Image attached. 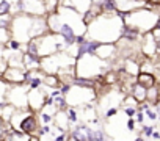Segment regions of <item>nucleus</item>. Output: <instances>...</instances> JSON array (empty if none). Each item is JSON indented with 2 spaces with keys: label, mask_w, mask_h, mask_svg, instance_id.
Returning <instances> with one entry per match:
<instances>
[{
  "label": "nucleus",
  "mask_w": 160,
  "mask_h": 141,
  "mask_svg": "<svg viewBox=\"0 0 160 141\" xmlns=\"http://www.w3.org/2000/svg\"><path fill=\"white\" fill-rule=\"evenodd\" d=\"M96 55L104 61H112V58L118 56V46L116 44H101Z\"/></svg>",
  "instance_id": "16"
},
{
  "label": "nucleus",
  "mask_w": 160,
  "mask_h": 141,
  "mask_svg": "<svg viewBox=\"0 0 160 141\" xmlns=\"http://www.w3.org/2000/svg\"><path fill=\"white\" fill-rule=\"evenodd\" d=\"M158 13L151 10V8H138L129 14H122V19H124V24L140 30L143 35L144 33H149L152 32L155 27H157V21H158Z\"/></svg>",
  "instance_id": "3"
},
{
  "label": "nucleus",
  "mask_w": 160,
  "mask_h": 141,
  "mask_svg": "<svg viewBox=\"0 0 160 141\" xmlns=\"http://www.w3.org/2000/svg\"><path fill=\"white\" fill-rule=\"evenodd\" d=\"M68 138H69V133H58L53 138V141H68Z\"/></svg>",
  "instance_id": "36"
},
{
  "label": "nucleus",
  "mask_w": 160,
  "mask_h": 141,
  "mask_svg": "<svg viewBox=\"0 0 160 141\" xmlns=\"http://www.w3.org/2000/svg\"><path fill=\"white\" fill-rule=\"evenodd\" d=\"M30 135L18 132L11 127L10 122H5V139L3 141H30Z\"/></svg>",
  "instance_id": "17"
},
{
  "label": "nucleus",
  "mask_w": 160,
  "mask_h": 141,
  "mask_svg": "<svg viewBox=\"0 0 160 141\" xmlns=\"http://www.w3.org/2000/svg\"><path fill=\"white\" fill-rule=\"evenodd\" d=\"M124 27L122 14H101L87 27V38L102 42V44H116L121 39Z\"/></svg>",
  "instance_id": "1"
},
{
  "label": "nucleus",
  "mask_w": 160,
  "mask_h": 141,
  "mask_svg": "<svg viewBox=\"0 0 160 141\" xmlns=\"http://www.w3.org/2000/svg\"><path fill=\"white\" fill-rule=\"evenodd\" d=\"M108 70H112V61H104L98 55H85L75 61V72L77 77H85L99 80Z\"/></svg>",
  "instance_id": "2"
},
{
  "label": "nucleus",
  "mask_w": 160,
  "mask_h": 141,
  "mask_svg": "<svg viewBox=\"0 0 160 141\" xmlns=\"http://www.w3.org/2000/svg\"><path fill=\"white\" fill-rule=\"evenodd\" d=\"M71 3H72V7H74L80 14L87 13V11L90 10V7H91V2H90V0H71Z\"/></svg>",
  "instance_id": "23"
},
{
  "label": "nucleus",
  "mask_w": 160,
  "mask_h": 141,
  "mask_svg": "<svg viewBox=\"0 0 160 141\" xmlns=\"http://www.w3.org/2000/svg\"><path fill=\"white\" fill-rule=\"evenodd\" d=\"M27 72L28 70L22 67H8L3 75V80L10 85H24L27 80Z\"/></svg>",
  "instance_id": "13"
},
{
  "label": "nucleus",
  "mask_w": 160,
  "mask_h": 141,
  "mask_svg": "<svg viewBox=\"0 0 160 141\" xmlns=\"http://www.w3.org/2000/svg\"><path fill=\"white\" fill-rule=\"evenodd\" d=\"M137 83L143 85L144 88H152L158 83V79L155 74H144V72H140L138 77H137Z\"/></svg>",
  "instance_id": "18"
},
{
  "label": "nucleus",
  "mask_w": 160,
  "mask_h": 141,
  "mask_svg": "<svg viewBox=\"0 0 160 141\" xmlns=\"http://www.w3.org/2000/svg\"><path fill=\"white\" fill-rule=\"evenodd\" d=\"M148 141H155V139H152V138H149V139H148Z\"/></svg>",
  "instance_id": "42"
},
{
  "label": "nucleus",
  "mask_w": 160,
  "mask_h": 141,
  "mask_svg": "<svg viewBox=\"0 0 160 141\" xmlns=\"http://www.w3.org/2000/svg\"><path fill=\"white\" fill-rule=\"evenodd\" d=\"M66 114H68V119H69L71 125H75V124H78V122H82V119H80V111H78V108H75V107H68Z\"/></svg>",
  "instance_id": "22"
},
{
  "label": "nucleus",
  "mask_w": 160,
  "mask_h": 141,
  "mask_svg": "<svg viewBox=\"0 0 160 141\" xmlns=\"http://www.w3.org/2000/svg\"><path fill=\"white\" fill-rule=\"evenodd\" d=\"M130 96H133L140 104H143V102H146V100H148V88H144V86H143V85H140V83H135V85L132 86Z\"/></svg>",
  "instance_id": "19"
},
{
  "label": "nucleus",
  "mask_w": 160,
  "mask_h": 141,
  "mask_svg": "<svg viewBox=\"0 0 160 141\" xmlns=\"http://www.w3.org/2000/svg\"><path fill=\"white\" fill-rule=\"evenodd\" d=\"M93 141H108V136H107V132L102 125L99 127H94V135H93Z\"/></svg>",
  "instance_id": "25"
},
{
  "label": "nucleus",
  "mask_w": 160,
  "mask_h": 141,
  "mask_svg": "<svg viewBox=\"0 0 160 141\" xmlns=\"http://www.w3.org/2000/svg\"><path fill=\"white\" fill-rule=\"evenodd\" d=\"M35 42H36V47H38L39 58L50 56V55L58 53V52H66V49H68V46L63 42L61 36L57 35V33H52V32L36 38Z\"/></svg>",
  "instance_id": "5"
},
{
  "label": "nucleus",
  "mask_w": 160,
  "mask_h": 141,
  "mask_svg": "<svg viewBox=\"0 0 160 141\" xmlns=\"http://www.w3.org/2000/svg\"><path fill=\"white\" fill-rule=\"evenodd\" d=\"M46 100H47V91L42 88L39 90H30L28 91V108L35 113H39L44 107H46Z\"/></svg>",
  "instance_id": "11"
},
{
  "label": "nucleus",
  "mask_w": 160,
  "mask_h": 141,
  "mask_svg": "<svg viewBox=\"0 0 160 141\" xmlns=\"http://www.w3.org/2000/svg\"><path fill=\"white\" fill-rule=\"evenodd\" d=\"M11 85L8 82H5L3 79H0V108H2L5 104H8L7 97H8V91H10Z\"/></svg>",
  "instance_id": "20"
},
{
  "label": "nucleus",
  "mask_w": 160,
  "mask_h": 141,
  "mask_svg": "<svg viewBox=\"0 0 160 141\" xmlns=\"http://www.w3.org/2000/svg\"><path fill=\"white\" fill-rule=\"evenodd\" d=\"M124 116L127 118H135V114L138 113V107H121Z\"/></svg>",
  "instance_id": "29"
},
{
  "label": "nucleus",
  "mask_w": 160,
  "mask_h": 141,
  "mask_svg": "<svg viewBox=\"0 0 160 141\" xmlns=\"http://www.w3.org/2000/svg\"><path fill=\"white\" fill-rule=\"evenodd\" d=\"M141 38H143V33H141L140 30H137V28H133V27L124 24L122 33H121V39H119V41H124L126 44H140Z\"/></svg>",
  "instance_id": "15"
},
{
  "label": "nucleus",
  "mask_w": 160,
  "mask_h": 141,
  "mask_svg": "<svg viewBox=\"0 0 160 141\" xmlns=\"http://www.w3.org/2000/svg\"><path fill=\"white\" fill-rule=\"evenodd\" d=\"M118 113H119V107H110V108H107V110L104 111V119L108 121V119L115 118Z\"/></svg>",
  "instance_id": "28"
},
{
  "label": "nucleus",
  "mask_w": 160,
  "mask_h": 141,
  "mask_svg": "<svg viewBox=\"0 0 160 141\" xmlns=\"http://www.w3.org/2000/svg\"><path fill=\"white\" fill-rule=\"evenodd\" d=\"M146 0H116V7L119 14H129L138 8L146 7Z\"/></svg>",
  "instance_id": "14"
},
{
  "label": "nucleus",
  "mask_w": 160,
  "mask_h": 141,
  "mask_svg": "<svg viewBox=\"0 0 160 141\" xmlns=\"http://www.w3.org/2000/svg\"><path fill=\"white\" fill-rule=\"evenodd\" d=\"M75 58L71 56L68 52H58L53 53L50 56H44L41 58V70L44 74H52L57 75L61 69L69 67V66H75Z\"/></svg>",
  "instance_id": "6"
},
{
  "label": "nucleus",
  "mask_w": 160,
  "mask_h": 141,
  "mask_svg": "<svg viewBox=\"0 0 160 141\" xmlns=\"http://www.w3.org/2000/svg\"><path fill=\"white\" fill-rule=\"evenodd\" d=\"M152 35H154V39H155V44H157V53L160 56V28H154Z\"/></svg>",
  "instance_id": "32"
},
{
  "label": "nucleus",
  "mask_w": 160,
  "mask_h": 141,
  "mask_svg": "<svg viewBox=\"0 0 160 141\" xmlns=\"http://www.w3.org/2000/svg\"><path fill=\"white\" fill-rule=\"evenodd\" d=\"M30 141H39V136H32Z\"/></svg>",
  "instance_id": "40"
},
{
  "label": "nucleus",
  "mask_w": 160,
  "mask_h": 141,
  "mask_svg": "<svg viewBox=\"0 0 160 141\" xmlns=\"http://www.w3.org/2000/svg\"><path fill=\"white\" fill-rule=\"evenodd\" d=\"M16 110H18V108H14L11 104H5L2 108H0V118H2L5 122H10Z\"/></svg>",
  "instance_id": "21"
},
{
  "label": "nucleus",
  "mask_w": 160,
  "mask_h": 141,
  "mask_svg": "<svg viewBox=\"0 0 160 141\" xmlns=\"http://www.w3.org/2000/svg\"><path fill=\"white\" fill-rule=\"evenodd\" d=\"M152 139H155V141H160V130H158V129L154 132V135H152Z\"/></svg>",
  "instance_id": "37"
},
{
  "label": "nucleus",
  "mask_w": 160,
  "mask_h": 141,
  "mask_svg": "<svg viewBox=\"0 0 160 141\" xmlns=\"http://www.w3.org/2000/svg\"><path fill=\"white\" fill-rule=\"evenodd\" d=\"M140 52H141V55L144 58H149V60H155L158 56V53H157V44H155V39H154L152 32L143 35V38L140 41Z\"/></svg>",
  "instance_id": "12"
},
{
  "label": "nucleus",
  "mask_w": 160,
  "mask_h": 141,
  "mask_svg": "<svg viewBox=\"0 0 160 141\" xmlns=\"http://www.w3.org/2000/svg\"><path fill=\"white\" fill-rule=\"evenodd\" d=\"M93 135H94V127H91L87 122H78L72 125L69 130V136L77 141H93Z\"/></svg>",
  "instance_id": "9"
},
{
  "label": "nucleus",
  "mask_w": 160,
  "mask_h": 141,
  "mask_svg": "<svg viewBox=\"0 0 160 141\" xmlns=\"http://www.w3.org/2000/svg\"><path fill=\"white\" fill-rule=\"evenodd\" d=\"M155 28H160V16H158V21H157V27Z\"/></svg>",
  "instance_id": "41"
},
{
  "label": "nucleus",
  "mask_w": 160,
  "mask_h": 141,
  "mask_svg": "<svg viewBox=\"0 0 160 141\" xmlns=\"http://www.w3.org/2000/svg\"><path fill=\"white\" fill-rule=\"evenodd\" d=\"M28 91L30 88L27 85H11L8 91V104H11L18 110H27L28 108Z\"/></svg>",
  "instance_id": "8"
},
{
  "label": "nucleus",
  "mask_w": 160,
  "mask_h": 141,
  "mask_svg": "<svg viewBox=\"0 0 160 141\" xmlns=\"http://www.w3.org/2000/svg\"><path fill=\"white\" fill-rule=\"evenodd\" d=\"M8 47L13 49V50H19V49H21V42L16 41V39H10V41H8Z\"/></svg>",
  "instance_id": "34"
},
{
  "label": "nucleus",
  "mask_w": 160,
  "mask_h": 141,
  "mask_svg": "<svg viewBox=\"0 0 160 141\" xmlns=\"http://www.w3.org/2000/svg\"><path fill=\"white\" fill-rule=\"evenodd\" d=\"M157 130V125H154V124H144V125H141V130H140V133L146 138V139H149V138H152V135H154V132Z\"/></svg>",
  "instance_id": "26"
},
{
  "label": "nucleus",
  "mask_w": 160,
  "mask_h": 141,
  "mask_svg": "<svg viewBox=\"0 0 160 141\" xmlns=\"http://www.w3.org/2000/svg\"><path fill=\"white\" fill-rule=\"evenodd\" d=\"M154 108H155V111L158 113V118H160V99H158V100L154 104Z\"/></svg>",
  "instance_id": "39"
},
{
  "label": "nucleus",
  "mask_w": 160,
  "mask_h": 141,
  "mask_svg": "<svg viewBox=\"0 0 160 141\" xmlns=\"http://www.w3.org/2000/svg\"><path fill=\"white\" fill-rule=\"evenodd\" d=\"M11 10V3L7 2V0H2L0 2V14H8Z\"/></svg>",
  "instance_id": "30"
},
{
  "label": "nucleus",
  "mask_w": 160,
  "mask_h": 141,
  "mask_svg": "<svg viewBox=\"0 0 160 141\" xmlns=\"http://www.w3.org/2000/svg\"><path fill=\"white\" fill-rule=\"evenodd\" d=\"M5 139V121L0 118V141Z\"/></svg>",
  "instance_id": "35"
},
{
  "label": "nucleus",
  "mask_w": 160,
  "mask_h": 141,
  "mask_svg": "<svg viewBox=\"0 0 160 141\" xmlns=\"http://www.w3.org/2000/svg\"><path fill=\"white\" fill-rule=\"evenodd\" d=\"M133 141H148V139H146V138H144V136H143L141 133H138V135H137V136L133 138Z\"/></svg>",
  "instance_id": "38"
},
{
  "label": "nucleus",
  "mask_w": 160,
  "mask_h": 141,
  "mask_svg": "<svg viewBox=\"0 0 160 141\" xmlns=\"http://www.w3.org/2000/svg\"><path fill=\"white\" fill-rule=\"evenodd\" d=\"M126 127H127L129 132H133V130L137 129V121H135L133 118H127V121H126Z\"/></svg>",
  "instance_id": "33"
},
{
  "label": "nucleus",
  "mask_w": 160,
  "mask_h": 141,
  "mask_svg": "<svg viewBox=\"0 0 160 141\" xmlns=\"http://www.w3.org/2000/svg\"><path fill=\"white\" fill-rule=\"evenodd\" d=\"M158 99H160V86H158V83H157L155 86L148 88V100L154 105Z\"/></svg>",
  "instance_id": "24"
},
{
  "label": "nucleus",
  "mask_w": 160,
  "mask_h": 141,
  "mask_svg": "<svg viewBox=\"0 0 160 141\" xmlns=\"http://www.w3.org/2000/svg\"><path fill=\"white\" fill-rule=\"evenodd\" d=\"M19 10L27 13L28 16H46L44 0H19Z\"/></svg>",
  "instance_id": "10"
},
{
  "label": "nucleus",
  "mask_w": 160,
  "mask_h": 141,
  "mask_svg": "<svg viewBox=\"0 0 160 141\" xmlns=\"http://www.w3.org/2000/svg\"><path fill=\"white\" fill-rule=\"evenodd\" d=\"M135 121H137V124H140V125H144V122L148 121L146 119V114H144V111H141V110H138V113L135 114V118H133Z\"/></svg>",
  "instance_id": "31"
},
{
  "label": "nucleus",
  "mask_w": 160,
  "mask_h": 141,
  "mask_svg": "<svg viewBox=\"0 0 160 141\" xmlns=\"http://www.w3.org/2000/svg\"><path fill=\"white\" fill-rule=\"evenodd\" d=\"M144 114H146V119H148L149 122H155V121L160 119V118H158V113H157L155 108H154V105H152L151 108H148V110L144 111Z\"/></svg>",
  "instance_id": "27"
},
{
  "label": "nucleus",
  "mask_w": 160,
  "mask_h": 141,
  "mask_svg": "<svg viewBox=\"0 0 160 141\" xmlns=\"http://www.w3.org/2000/svg\"><path fill=\"white\" fill-rule=\"evenodd\" d=\"M11 127L18 132L27 133L30 136H38V132L41 129L39 119H38V113L32 111L30 108L27 110H16L11 121H10Z\"/></svg>",
  "instance_id": "4"
},
{
  "label": "nucleus",
  "mask_w": 160,
  "mask_h": 141,
  "mask_svg": "<svg viewBox=\"0 0 160 141\" xmlns=\"http://www.w3.org/2000/svg\"><path fill=\"white\" fill-rule=\"evenodd\" d=\"M69 107H85L88 104L98 102V91L94 88H80V86H72L71 91L66 94Z\"/></svg>",
  "instance_id": "7"
}]
</instances>
